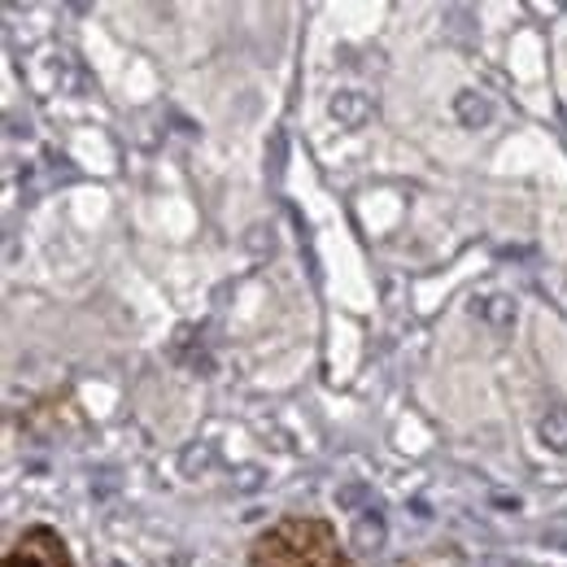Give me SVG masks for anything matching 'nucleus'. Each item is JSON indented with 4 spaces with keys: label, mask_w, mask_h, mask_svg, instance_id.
I'll return each instance as SVG.
<instances>
[{
    "label": "nucleus",
    "mask_w": 567,
    "mask_h": 567,
    "mask_svg": "<svg viewBox=\"0 0 567 567\" xmlns=\"http://www.w3.org/2000/svg\"><path fill=\"white\" fill-rule=\"evenodd\" d=\"M4 567H74V559H71V550H66V542H62L53 528L35 524V528H27V533L9 546Z\"/></svg>",
    "instance_id": "2"
},
{
    "label": "nucleus",
    "mask_w": 567,
    "mask_h": 567,
    "mask_svg": "<svg viewBox=\"0 0 567 567\" xmlns=\"http://www.w3.org/2000/svg\"><path fill=\"white\" fill-rule=\"evenodd\" d=\"M249 567H354L350 555L337 542V528L328 519H306L288 515L276 528H267L254 550Z\"/></svg>",
    "instance_id": "1"
}]
</instances>
